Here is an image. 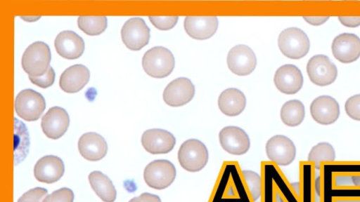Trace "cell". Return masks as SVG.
I'll return each mask as SVG.
<instances>
[{
  "label": "cell",
  "instance_id": "obj_1",
  "mask_svg": "<svg viewBox=\"0 0 360 202\" xmlns=\"http://www.w3.org/2000/svg\"><path fill=\"white\" fill-rule=\"evenodd\" d=\"M175 65L172 52L163 46H155L148 50L142 58V66L147 74L154 78L169 75Z\"/></svg>",
  "mask_w": 360,
  "mask_h": 202
},
{
  "label": "cell",
  "instance_id": "obj_2",
  "mask_svg": "<svg viewBox=\"0 0 360 202\" xmlns=\"http://www.w3.org/2000/svg\"><path fill=\"white\" fill-rule=\"evenodd\" d=\"M51 59L49 46L43 41H36L30 44L25 50L21 64L29 76H40L49 68Z\"/></svg>",
  "mask_w": 360,
  "mask_h": 202
},
{
  "label": "cell",
  "instance_id": "obj_3",
  "mask_svg": "<svg viewBox=\"0 0 360 202\" xmlns=\"http://www.w3.org/2000/svg\"><path fill=\"white\" fill-rule=\"evenodd\" d=\"M278 45L281 53L291 59H300L309 50L310 42L307 34L297 27L283 29L279 34Z\"/></svg>",
  "mask_w": 360,
  "mask_h": 202
},
{
  "label": "cell",
  "instance_id": "obj_4",
  "mask_svg": "<svg viewBox=\"0 0 360 202\" xmlns=\"http://www.w3.org/2000/svg\"><path fill=\"white\" fill-rule=\"evenodd\" d=\"M208 151L203 142L196 139H189L181 144L178 152L181 166L189 172L202 170L208 161Z\"/></svg>",
  "mask_w": 360,
  "mask_h": 202
},
{
  "label": "cell",
  "instance_id": "obj_5",
  "mask_svg": "<svg viewBox=\"0 0 360 202\" xmlns=\"http://www.w3.org/2000/svg\"><path fill=\"white\" fill-rule=\"evenodd\" d=\"M176 175V168L172 163L166 159H158L146 166L143 178L150 187L164 189L171 185Z\"/></svg>",
  "mask_w": 360,
  "mask_h": 202
},
{
  "label": "cell",
  "instance_id": "obj_6",
  "mask_svg": "<svg viewBox=\"0 0 360 202\" xmlns=\"http://www.w3.org/2000/svg\"><path fill=\"white\" fill-rule=\"evenodd\" d=\"M45 108L44 97L32 89H24L15 97L16 114L25 121H33L39 119Z\"/></svg>",
  "mask_w": 360,
  "mask_h": 202
},
{
  "label": "cell",
  "instance_id": "obj_7",
  "mask_svg": "<svg viewBox=\"0 0 360 202\" xmlns=\"http://www.w3.org/2000/svg\"><path fill=\"white\" fill-rule=\"evenodd\" d=\"M307 72L311 81L321 86L331 84L338 76L335 65L325 55L311 57L307 65Z\"/></svg>",
  "mask_w": 360,
  "mask_h": 202
},
{
  "label": "cell",
  "instance_id": "obj_8",
  "mask_svg": "<svg viewBox=\"0 0 360 202\" xmlns=\"http://www.w3.org/2000/svg\"><path fill=\"white\" fill-rule=\"evenodd\" d=\"M121 36L128 48L139 50L148 44L150 39V29L142 18H131L122 26Z\"/></svg>",
  "mask_w": 360,
  "mask_h": 202
},
{
  "label": "cell",
  "instance_id": "obj_9",
  "mask_svg": "<svg viewBox=\"0 0 360 202\" xmlns=\"http://www.w3.org/2000/svg\"><path fill=\"white\" fill-rule=\"evenodd\" d=\"M226 61L229 69L239 76L250 74L257 65L254 51L244 44H238L231 48L227 55Z\"/></svg>",
  "mask_w": 360,
  "mask_h": 202
},
{
  "label": "cell",
  "instance_id": "obj_10",
  "mask_svg": "<svg viewBox=\"0 0 360 202\" xmlns=\"http://www.w3.org/2000/svg\"><path fill=\"white\" fill-rule=\"evenodd\" d=\"M268 158L278 166H288L295 159L296 148L288 137L276 135L271 137L266 144Z\"/></svg>",
  "mask_w": 360,
  "mask_h": 202
},
{
  "label": "cell",
  "instance_id": "obj_11",
  "mask_svg": "<svg viewBox=\"0 0 360 202\" xmlns=\"http://www.w3.org/2000/svg\"><path fill=\"white\" fill-rule=\"evenodd\" d=\"M195 95V86L186 77L175 79L168 83L163 91L165 102L171 107H180L189 102Z\"/></svg>",
  "mask_w": 360,
  "mask_h": 202
},
{
  "label": "cell",
  "instance_id": "obj_12",
  "mask_svg": "<svg viewBox=\"0 0 360 202\" xmlns=\"http://www.w3.org/2000/svg\"><path fill=\"white\" fill-rule=\"evenodd\" d=\"M221 147L228 153L242 155L250 149L249 136L242 128L237 126H226L219 133Z\"/></svg>",
  "mask_w": 360,
  "mask_h": 202
},
{
  "label": "cell",
  "instance_id": "obj_13",
  "mask_svg": "<svg viewBox=\"0 0 360 202\" xmlns=\"http://www.w3.org/2000/svg\"><path fill=\"white\" fill-rule=\"evenodd\" d=\"M333 56L340 62L350 63L360 57V38L354 34L338 35L331 46Z\"/></svg>",
  "mask_w": 360,
  "mask_h": 202
},
{
  "label": "cell",
  "instance_id": "obj_14",
  "mask_svg": "<svg viewBox=\"0 0 360 202\" xmlns=\"http://www.w3.org/2000/svg\"><path fill=\"white\" fill-rule=\"evenodd\" d=\"M70 118L66 110L60 107H53L43 116L41 127L49 138L56 140L62 137L69 126Z\"/></svg>",
  "mask_w": 360,
  "mask_h": 202
},
{
  "label": "cell",
  "instance_id": "obj_15",
  "mask_svg": "<svg viewBox=\"0 0 360 202\" xmlns=\"http://www.w3.org/2000/svg\"><path fill=\"white\" fill-rule=\"evenodd\" d=\"M141 144L143 148L150 154H167L173 149L176 144V138L167 130L153 128L147 130L143 133Z\"/></svg>",
  "mask_w": 360,
  "mask_h": 202
},
{
  "label": "cell",
  "instance_id": "obj_16",
  "mask_svg": "<svg viewBox=\"0 0 360 202\" xmlns=\"http://www.w3.org/2000/svg\"><path fill=\"white\" fill-rule=\"evenodd\" d=\"M274 81L278 90L291 95L297 93L302 87L303 76L295 65L286 64L277 69Z\"/></svg>",
  "mask_w": 360,
  "mask_h": 202
},
{
  "label": "cell",
  "instance_id": "obj_17",
  "mask_svg": "<svg viewBox=\"0 0 360 202\" xmlns=\"http://www.w3.org/2000/svg\"><path fill=\"white\" fill-rule=\"evenodd\" d=\"M313 119L322 125H330L335 122L340 115L338 102L329 95H321L314 99L310 106Z\"/></svg>",
  "mask_w": 360,
  "mask_h": 202
},
{
  "label": "cell",
  "instance_id": "obj_18",
  "mask_svg": "<svg viewBox=\"0 0 360 202\" xmlns=\"http://www.w3.org/2000/svg\"><path fill=\"white\" fill-rule=\"evenodd\" d=\"M64 171L65 166L61 159L56 156L47 155L36 163L34 175L39 182L51 184L59 180Z\"/></svg>",
  "mask_w": 360,
  "mask_h": 202
},
{
  "label": "cell",
  "instance_id": "obj_19",
  "mask_svg": "<svg viewBox=\"0 0 360 202\" xmlns=\"http://www.w3.org/2000/svg\"><path fill=\"white\" fill-rule=\"evenodd\" d=\"M217 16H186L184 19V29L192 38L204 40L210 38L218 27Z\"/></svg>",
  "mask_w": 360,
  "mask_h": 202
},
{
  "label": "cell",
  "instance_id": "obj_20",
  "mask_svg": "<svg viewBox=\"0 0 360 202\" xmlns=\"http://www.w3.org/2000/svg\"><path fill=\"white\" fill-rule=\"evenodd\" d=\"M54 45L57 53L69 60L79 58L84 50L82 38L71 30L60 32L55 39Z\"/></svg>",
  "mask_w": 360,
  "mask_h": 202
},
{
  "label": "cell",
  "instance_id": "obj_21",
  "mask_svg": "<svg viewBox=\"0 0 360 202\" xmlns=\"http://www.w3.org/2000/svg\"><path fill=\"white\" fill-rule=\"evenodd\" d=\"M78 149L85 159L96 161L102 159L106 155L108 145L101 135L94 132H89L79 137Z\"/></svg>",
  "mask_w": 360,
  "mask_h": 202
},
{
  "label": "cell",
  "instance_id": "obj_22",
  "mask_svg": "<svg viewBox=\"0 0 360 202\" xmlns=\"http://www.w3.org/2000/svg\"><path fill=\"white\" fill-rule=\"evenodd\" d=\"M89 78V69L83 65L77 64L68 67L62 73L59 85L66 93H77L86 86Z\"/></svg>",
  "mask_w": 360,
  "mask_h": 202
},
{
  "label": "cell",
  "instance_id": "obj_23",
  "mask_svg": "<svg viewBox=\"0 0 360 202\" xmlns=\"http://www.w3.org/2000/svg\"><path fill=\"white\" fill-rule=\"evenodd\" d=\"M246 105L244 93L238 88H229L221 93L218 98V106L225 115L234 116L240 114Z\"/></svg>",
  "mask_w": 360,
  "mask_h": 202
},
{
  "label": "cell",
  "instance_id": "obj_24",
  "mask_svg": "<svg viewBox=\"0 0 360 202\" xmlns=\"http://www.w3.org/2000/svg\"><path fill=\"white\" fill-rule=\"evenodd\" d=\"M89 182L96 195L104 202H114L117 191L110 178L101 171H93L89 175Z\"/></svg>",
  "mask_w": 360,
  "mask_h": 202
},
{
  "label": "cell",
  "instance_id": "obj_25",
  "mask_svg": "<svg viewBox=\"0 0 360 202\" xmlns=\"http://www.w3.org/2000/svg\"><path fill=\"white\" fill-rule=\"evenodd\" d=\"M281 119L283 123L294 127L300 125L304 118V107L298 100L287 101L281 109Z\"/></svg>",
  "mask_w": 360,
  "mask_h": 202
},
{
  "label": "cell",
  "instance_id": "obj_26",
  "mask_svg": "<svg viewBox=\"0 0 360 202\" xmlns=\"http://www.w3.org/2000/svg\"><path fill=\"white\" fill-rule=\"evenodd\" d=\"M335 152L328 142H320L314 146L308 155V161L312 163L316 169H320L323 162L334 161Z\"/></svg>",
  "mask_w": 360,
  "mask_h": 202
},
{
  "label": "cell",
  "instance_id": "obj_27",
  "mask_svg": "<svg viewBox=\"0 0 360 202\" xmlns=\"http://www.w3.org/2000/svg\"><path fill=\"white\" fill-rule=\"evenodd\" d=\"M77 25L81 30L88 35H98L107 27L108 20L105 16H79Z\"/></svg>",
  "mask_w": 360,
  "mask_h": 202
},
{
  "label": "cell",
  "instance_id": "obj_28",
  "mask_svg": "<svg viewBox=\"0 0 360 202\" xmlns=\"http://www.w3.org/2000/svg\"><path fill=\"white\" fill-rule=\"evenodd\" d=\"M242 175L252 200L254 201H257L262 193V180L260 176L257 173L252 170H243Z\"/></svg>",
  "mask_w": 360,
  "mask_h": 202
},
{
  "label": "cell",
  "instance_id": "obj_29",
  "mask_svg": "<svg viewBox=\"0 0 360 202\" xmlns=\"http://www.w3.org/2000/svg\"><path fill=\"white\" fill-rule=\"evenodd\" d=\"M73 191L69 188L63 187L46 196L42 202H73Z\"/></svg>",
  "mask_w": 360,
  "mask_h": 202
},
{
  "label": "cell",
  "instance_id": "obj_30",
  "mask_svg": "<svg viewBox=\"0 0 360 202\" xmlns=\"http://www.w3.org/2000/svg\"><path fill=\"white\" fill-rule=\"evenodd\" d=\"M149 20L156 28L161 30H168L174 27L179 20V17L149 16Z\"/></svg>",
  "mask_w": 360,
  "mask_h": 202
},
{
  "label": "cell",
  "instance_id": "obj_31",
  "mask_svg": "<svg viewBox=\"0 0 360 202\" xmlns=\"http://www.w3.org/2000/svg\"><path fill=\"white\" fill-rule=\"evenodd\" d=\"M345 109L350 118L360 121V94L348 98L345 102Z\"/></svg>",
  "mask_w": 360,
  "mask_h": 202
},
{
  "label": "cell",
  "instance_id": "obj_32",
  "mask_svg": "<svg viewBox=\"0 0 360 202\" xmlns=\"http://www.w3.org/2000/svg\"><path fill=\"white\" fill-rule=\"evenodd\" d=\"M48 194L47 189L42 187H35L24 193L18 202H41Z\"/></svg>",
  "mask_w": 360,
  "mask_h": 202
},
{
  "label": "cell",
  "instance_id": "obj_33",
  "mask_svg": "<svg viewBox=\"0 0 360 202\" xmlns=\"http://www.w3.org/2000/svg\"><path fill=\"white\" fill-rule=\"evenodd\" d=\"M30 80L34 84L46 88L51 86L55 80V72L53 69L50 66L47 72L40 76H29Z\"/></svg>",
  "mask_w": 360,
  "mask_h": 202
},
{
  "label": "cell",
  "instance_id": "obj_34",
  "mask_svg": "<svg viewBox=\"0 0 360 202\" xmlns=\"http://www.w3.org/2000/svg\"><path fill=\"white\" fill-rule=\"evenodd\" d=\"M129 202H161V199L155 194L145 192L139 196L132 198Z\"/></svg>",
  "mask_w": 360,
  "mask_h": 202
},
{
  "label": "cell",
  "instance_id": "obj_35",
  "mask_svg": "<svg viewBox=\"0 0 360 202\" xmlns=\"http://www.w3.org/2000/svg\"><path fill=\"white\" fill-rule=\"evenodd\" d=\"M340 22L347 27H355L360 25V17H338Z\"/></svg>",
  "mask_w": 360,
  "mask_h": 202
},
{
  "label": "cell",
  "instance_id": "obj_36",
  "mask_svg": "<svg viewBox=\"0 0 360 202\" xmlns=\"http://www.w3.org/2000/svg\"><path fill=\"white\" fill-rule=\"evenodd\" d=\"M303 18L312 25H320L329 19V17H303Z\"/></svg>",
  "mask_w": 360,
  "mask_h": 202
},
{
  "label": "cell",
  "instance_id": "obj_37",
  "mask_svg": "<svg viewBox=\"0 0 360 202\" xmlns=\"http://www.w3.org/2000/svg\"><path fill=\"white\" fill-rule=\"evenodd\" d=\"M352 180L356 185H360V176H353Z\"/></svg>",
  "mask_w": 360,
  "mask_h": 202
}]
</instances>
